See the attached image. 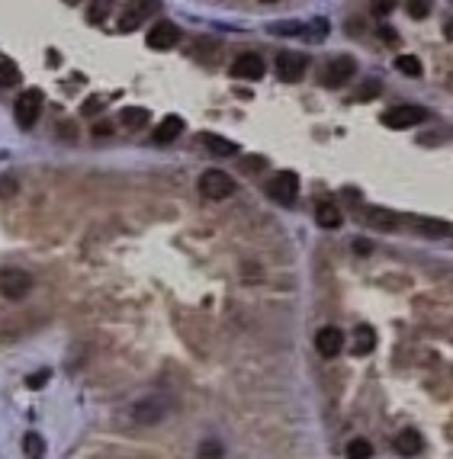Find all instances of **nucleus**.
I'll use <instances>...</instances> for the list:
<instances>
[{"mask_svg": "<svg viewBox=\"0 0 453 459\" xmlns=\"http://www.w3.org/2000/svg\"><path fill=\"white\" fill-rule=\"evenodd\" d=\"M158 7H161L158 0H132V4H129V10L122 13V20H119V29H122V32L138 29V26H142L145 20H148V16L155 13Z\"/></svg>", "mask_w": 453, "mask_h": 459, "instance_id": "obj_8", "label": "nucleus"}, {"mask_svg": "<svg viewBox=\"0 0 453 459\" xmlns=\"http://www.w3.org/2000/svg\"><path fill=\"white\" fill-rule=\"evenodd\" d=\"M39 113H42V91H39V87H29V91H23V97L16 100L13 116L23 128H32L39 122Z\"/></svg>", "mask_w": 453, "mask_h": 459, "instance_id": "obj_1", "label": "nucleus"}, {"mask_svg": "<svg viewBox=\"0 0 453 459\" xmlns=\"http://www.w3.org/2000/svg\"><path fill=\"white\" fill-rule=\"evenodd\" d=\"M48 379H52V373H48V369H39V373H32V376L26 379V385H29V389H42Z\"/></svg>", "mask_w": 453, "mask_h": 459, "instance_id": "obj_29", "label": "nucleus"}, {"mask_svg": "<svg viewBox=\"0 0 453 459\" xmlns=\"http://www.w3.org/2000/svg\"><path fill=\"white\" fill-rule=\"evenodd\" d=\"M232 77H238V81H257V77H264V58L254 52L238 55V58L232 61Z\"/></svg>", "mask_w": 453, "mask_h": 459, "instance_id": "obj_10", "label": "nucleus"}, {"mask_svg": "<svg viewBox=\"0 0 453 459\" xmlns=\"http://www.w3.org/2000/svg\"><path fill=\"white\" fill-rule=\"evenodd\" d=\"M267 193H270V199H277V203H283V206L296 203V196H299V177H296L293 171H280L277 177L267 183Z\"/></svg>", "mask_w": 453, "mask_h": 459, "instance_id": "obj_5", "label": "nucleus"}, {"mask_svg": "<svg viewBox=\"0 0 453 459\" xmlns=\"http://www.w3.org/2000/svg\"><path fill=\"white\" fill-rule=\"evenodd\" d=\"M97 109H103V100H100V97H91L87 103H84V116H93Z\"/></svg>", "mask_w": 453, "mask_h": 459, "instance_id": "obj_34", "label": "nucleus"}, {"mask_svg": "<svg viewBox=\"0 0 453 459\" xmlns=\"http://www.w3.org/2000/svg\"><path fill=\"white\" fill-rule=\"evenodd\" d=\"M348 456L350 459H367V456H373V446L367 444V440H350V444H348Z\"/></svg>", "mask_w": 453, "mask_h": 459, "instance_id": "obj_24", "label": "nucleus"}, {"mask_svg": "<svg viewBox=\"0 0 453 459\" xmlns=\"http://www.w3.org/2000/svg\"><path fill=\"white\" fill-rule=\"evenodd\" d=\"M395 450H399L402 456H418V453L424 450V440L415 430H402V434L395 437Z\"/></svg>", "mask_w": 453, "mask_h": 459, "instance_id": "obj_17", "label": "nucleus"}, {"mask_svg": "<svg viewBox=\"0 0 453 459\" xmlns=\"http://www.w3.org/2000/svg\"><path fill=\"white\" fill-rule=\"evenodd\" d=\"M199 456H222V444H216V440L199 444Z\"/></svg>", "mask_w": 453, "mask_h": 459, "instance_id": "obj_30", "label": "nucleus"}, {"mask_svg": "<svg viewBox=\"0 0 453 459\" xmlns=\"http://www.w3.org/2000/svg\"><path fill=\"white\" fill-rule=\"evenodd\" d=\"M431 13V0H408V16L412 20H424Z\"/></svg>", "mask_w": 453, "mask_h": 459, "instance_id": "obj_25", "label": "nucleus"}, {"mask_svg": "<svg viewBox=\"0 0 453 459\" xmlns=\"http://www.w3.org/2000/svg\"><path fill=\"white\" fill-rule=\"evenodd\" d=\"M383 122L389 128H415V126H421V122H428V109L424 106H395V109H389V113L383 116Z\"/></svg>", "mask_w": 453, "mask_h": 459, "instance_id": "obj_4", "label": "nucleus"}, {"mask_svg": "<svg viewBox=\"0 0 453 459\" xmlns=\"http://www.w3.org/2000/svg\"><path fill=\"white\" fill-rule=\"evenodd\" d=\"M302 36L312 39V42H322V39L328 36V20H322V16H318V20H312V23L302 29Z\"/></svg>", "mask_w": 453, "mask_h": 459, "instance_id": "obj_23", "label": "nucleus"}, {"mask_svg": "<svg viewBox=\"0 0 453 459\" xmlns=\"http://www.w3.org/2000/svg\"><path fill=\"white\" fill-rule=\"evenodd\" d=\"M167 411H171V401L161 399V395H151V399L138 401V405L132 408V418H136L138 424H158Z\"/></svg>", "mask_w": 453, "mask_h": 459, "instance_id": "obj_9", "label": "nucleus"}, {"mask_svg": "<svg viewBox=\"0 0 453 459\" xmlns=\"http://www.w3.org/2000/svg\"><path fill=\"white\" fill-rule=\"evenodd\" d=\"M379 93V84L376 81H367L360 87V91H357V97H354V103H363V100H370V97H376Z\"/></svg>", "mask_w": 453, "mask_h": 459, "instance_id": "obj_27", "label": "nucleus"}, {"mask_svg": "<svg viewBox=\"0 0 453 459\" xmlns=\"http://www.w3.org/2000/svg\"><path fill=\"white\" fill-rule=\"evenodd\" d=\"M395 71H399V74H405V77H421V61L415 58V55H399V58H395Z\"/></svg>", "mask_w": 453, "mask_h": 459, "instance_id": "obj_21", "label": "nucleus"}, {"mask_svg": "<svg viewBox=\"0 0 453 459\" xmlns=\"http://www.w3.org/2000/svg\"><path fill=\"white\" fill-rule=\"evenodd\" d=\"M29 289H32V277L26 270H20V267H4L0 270V293L7 299H23Z\"/></svg>", "mask_w": 453, "mask_h": 459, "instance_id": "obj_2", "label": "nucleus"}, {"mask_svg": "<svg viewBox=\"0 0 453 459\" xmlns=\"http://www.w3.org/2000/svg\"><path fill=\"white\" fill-rule=\"evenodd\" d=\"M306 68H309V58H306L302 52H280V58H277V77L280 81H287V84L302 81Z\"/></svg>", "mask_w": 453, "mask_h": 459, "instance_id": "obj_7", "label": "nucleus"}, {"mask_svg": "<svg viewBox=\"0 0 453 459\" xmlns=\"http://www.w3.org/2000/svg\"><path fill=\"white\" fill-rule=\"evenodd\" d=\"M177 39H180V29H177L174 23H167V20H161V23H155L148 29V46L158 48V52H164V48H174Z\"/></svg>", "mask_w": 453, "mask_h": 459, "instance_id": "obj_11", "label": "nucleus"}, {"mask_svg": "<svg viewBox=\"0 0 453 459\" xmlns=\"http://www.w3.org/2000/svg\"><path fill=\"white\" fill-rule=\"evenodd\" d=\"M315 222L322 228H338L341 222H344V215H341V209L334 203H322L318 206V212H315Z\"/></svg>", "mask_w": 453, "mask_h": 459, "instance_id": "obj_19", "label": "nucleus"}, {"mask_svg": "<svg viewBox=\"0 0 453 459\" xmlns=\"http://www.w3.org/2000/svg\"><path fill=\"white\" fill-rule=\"evenodd\" d=\"M264 4H277V0H264Z\"/></svg>", "mask_w": 453, "mask_h": 459, "instance_id": "obj_38", "label": "nucleus"}, {"mask_svg": "<svg viewBox=\"0 0 453 459\" xmlns=\"http://www.w3.org/2000/svg\"><path fill=\"white\" fill-rule=\"evenodd\" d=\"M395 10V0H373V13L376 16H386Z\"/></svg>", "mask_w": 453, "mask_h": 459, "instance_id": "obj_31", "label": "nucleus"}, {"mask_svg": "<svg viewBox=\"0 0 453 459\" xmlns=\"http://www.w3.org/2000/svg\"><path fill=\"white\" fill-rule=\"evenodd\" d=\"M444 36H447V39H450V42H453V20H450V23L444 26Z\"/></svg>", "mask_w": 453, "mask_h": 459, "instance_id": "obj_37", "label": "nucleus"}, {"mask_svg": "<svg viewBox=\"0 0 453 459\" xmlns=\"http://www.w3.org/2000/svg\"><path fill=\"white\" fill-rule=\"evenodd\" d=\"M415 228H421L424 234H438V238H444V234H453V225H447V222H438V218H424V215H412L408 218Z\"/></svg>", "mask_w": 453, "mask_h": 459, "instance_id": "obj_18", "label": "nucleus"}, {"mask_svg": "<svg viewBox=\"0 0 453 459\" xmlns=\"http://www.w3.org/2000/svg\"><path fill=\"white\" fill-rule=\"evenodd\" d=\"M16 189V183H13V177H7V180L0 183V196H10Z\"/></svg>", "mask_w": 453, "mask_h": 459, "instance_id": "obj_36", "label": "nucleus"}, {"mask_svg": "<svg viewBox=\"0 0 453 459\" xmlns=\"http://www.w3.org/2000/svg\"><path fill=\"white\" fill-rule=\"evenodd\" d=\"M199 145H203L209 154H219V158H228V154H238V145L228 142V138H219L212 135V132H206V135H199Z\"/></svg>", "mask_w": 453, "mask_h": 459, "instance_id": "obj_14", "label": "nucleus"}, {"mask_svg": "<svg viewBox=\"0 0 453 459\" xmlns=\"http://www.w3.org/2000/svg\"><path fill=\"white\" fill-rule=\"evenodd\" d=\"M180 132H183V119H180V116H164V119H161V126L155 128V142L167 145V142H174Z\"/></svg>", "mask_w": 453, "mask_h": 459, "instance_id": "obj_15", "label": "nucleus"}, {"mask_svg": "<svg viewBox=\"0 0 453 459\" xmlns=\"http://www.w3.org/2000/svg\"><path fill=\"white\" fill-rule=\"evenodd\" d=\"M373 347H376V331H373L370 324H360V328L354 331V344H350L354 357H367V354H373Z\"/></svg>", "mask_w": 453, "mask_h": 459, "instance_id": "obj_13", "label": "nucleus"}, {"mask_svg": "<svg viewBox=\"0 0 453 459\" xmlns=\"http://www.w3.org/2000/svg\"><path fill=\"white\" fill-rule=\"evenodd\" d=\"M367 222H370L373 228H386V232H389V228L399 225V215H395V212H389V209H370Z\"/></svg>", "mask_w": 453, "mask_h": 459, "instance_id": "obj_20", "label": "nucleus"}, {"mask_svg": "<svg viewBox=\"0 0 453 459\" xmlns=\"http://www.w3.org/2000/svg\"><path fill=\"white\" fill-rule=\"evenodd\" d=\"M373 244L367 241V238H360V241H354V254H370Z\"/></svg>", "mask_w": 453, "mask_h": 459, "instance_id": "obj_35", "label": "nucleus"}, {"mask_svg": "<svg viewBox=\"0 0 453 459\" xmlns=\"http://www.w3.org/2000/svg\"><path fill=\"white\" fill-rule=\"evenodd\" d=\"M199 193L206 199H228L235 193V180L228 177L225 171H206L199 177Z\"/></svg>", "mask_w": 453, "mask_h": 459, "instance_id": "obj_3", "label": "nucleus"}, {"mask_svg": "<svg viewBox=\"0 0 453 459\" xmlns=\"http://www.w3.org/2000/svg\"><path fill=\"white\" fill-rule=\"evenodd\" d=\"M242 167H244V171H264L267 158H248V161H242Z\"/></svg>", "mask_w": 453, "mask_h": 459, "instance_id": "obj_33", "label": "nucleus"}, {"mask_svg": "<svg viewBox=\"0 0 453 459\" xmlns=\"http://www.w3.org/2000/svg\"><path fill=\"white\" fill-rule=\"evenodd\" d=\"M315 347L322 357H338L341 350H344V334H341V328H334V324H328V328H322V331L315 334Z\"/></svg>", "mask_w": 453, "mask_h": 459, "instance_id": "obj_12", "label": "nucleus"}, {"mask_svg": "<svg viewBox=\"0 0 453 459\" xmlns=\"http://www.w3.org/2000/svg\"><path fill=\"white\" fill-rule=\"evenodd\" d=\"M20 81V68H16V61H10L7 55H0V87H13Z\"/></svg>", "mask_w": 453, "mask_h": 459, "instance_id": "obj_22", "label": "nucleus"}, {"mask_svg": "<svg viewBox=\"0 0 453 459\" xmlns=\"http://www.w3.org/2000/svg\"><path fill=\"white\" fill-rule=\"evenodd\" d=\"M106 13H110V4H93L87 16H91V23H97V20H103Z\"/></svg>", "mask_w": 453, "mask_h": 459, "instance_id": "obj_32", "label": "nucleus"}, {"mask_svg": "<svg viewBox=\"0 0 453 459\" xmlns=\"http://www.w3.org/2000/svg\"><path fill=\"white\" fill-rule=\"evenodd\" d=\"M350 77H357V61L350 58V55L334 58L331 65L322 71V84H325V87H344Z\"/></svg>", "mask_w": 453, "mask_h": 459, "instance_id": "obj_6", "label": "nucleus"}, {"mask_svg": "<svg viewBox=\"0 0 453 459\" xmlns=\"http://www.w3.org/2000/svg\"><path fill=\"white\" fill-rule=\"evenodd\" d=\"M119 122H122L126 128H145V126L151 122V113L145 109V106H122Z\"/></svg>", "mask_w": 453, "mask_h": 459, "instance_id": "obj_16", "label": "nucleus"}, {"mask_svg": "<svg viewBox=\"0 0 453 459\" xmlns=\"http://www.w3.org/2000/svg\"><path fill=\"white\" fill-rule=\"evenodd\" d=\"M42 446H46V444H42V437H39L36 430H32V434H26V440H23V450L29 453V456H39V453H42Z\"/></svg>", "mask_w": 453, "mask_h": 459, "instance_id": "obj_26", "label": "nucleus"}, {"mask_svg": "<svg viewBox=\"0 0 453 459\" xmlns=\"http://www.w3.org/2000/svg\"><path fill=\"white\" fill-rule=\"evenodd\" d=\"M277 36H302V23H277L270 26Z\"/></svg>", "mask_w": 453, "mask_h": 459, "instance_id": "obj_28", "label": "nucleus"}]
</instances>
